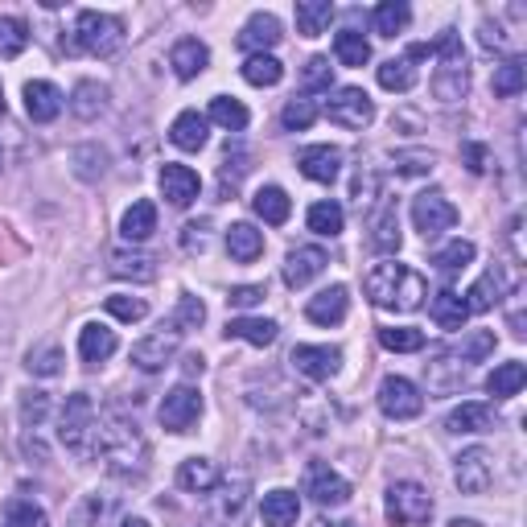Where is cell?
Listing matches in <instances>:
<instances>
[{
  "mask_svg": "<svg viewBox=\"0 0 527 527\" xmlns=\"http://www.w3.org/2000/svg\"><path fill=\"white\" fill-rule=\"evenodd\" d=\"M95 453L103 458V466H108L112 474H145L149 466V441L145 433L136 429V420L120 416V412H108L99 420V437H95Z\"/></svg>",
  "mask_w": 527,
  "mask_h": 527,
  "instance_id": "6da1fadb",
  "label": "cell"
},
{
  "mask_svg": "<svg viewBox=\"0 0 527 527\" xmlns=\"http://www.w3.org/2000/svg\"><path fill=\"white\" fill-rule=\"evenodd\" d=\"M363 289L367 297L379 305V309H396V313H412L420 309V301L429 297V285H425V276L388 260V264H375L363 280Z\"/></svg>",
  "mask_w": 527,
  "mask_h": 527,
  "instance_id": "7a4b0ae2",
  "label": "cell"
},
{
  "mask_svg": "<svg viewBox=\"0 0 527 527\" xmlns=\"http://www.w3.org/2000/svg\"><path fill=\"white\" fill-rule=\"evenodd\" d=\"M429 58H437V75H433V91L437 99L445 103H458L470 87V70H466V50H462V38L453 29H445L441 38L429 46Z\"/></svg>",
  "mask_w": 527,
  "mask_h": 527,
  "instance_id": "3957f363",
  "label": "cell"
},
{
  "mask_svg": "<svg viewBox=\"0 0 527 527\" xmlns=\"http://www.w3.org/2000/svg\"><path fill=\"white\" fill-rule=\"evenodd\" d=\"M95 437H99V412H95L91 396L87 392L66 396L62 416H58V441L70 453H79V458H91V453H95Z\"/></svg>",
  "mask_w": 527,
  "mask_h": 527,
  "instance_id": "277c9868",
  "label": "cell"
},
{
  "mask_svg": "<svg viewBox=\"0 0 527 527\" xmlns=\"http://www.w3.org/2000/svg\"><path fill=\"white\" fill-rule=\"evenodd\" d=\"M75 46L95 54V58H112L124 46V21L112 17V13L83 9L79 21H75Z\"/></svg>",
  "mask_w": 527,
  "mask_h": 527,
  "instance_id": "5b68a950",
  "label": "cell"
},
{
  "mask_svg": "<svg viewBox=\"0 0 527 527\" xmlns=\"http://www.w3.org/2000/svg\"><path fill=\"white\" fill-rule=\"evenodd\" d=\"M433 515V499L420 482H392L388 486V519L392 527H425Z\"/></svg>",
  "mask_w": 527,
  "mask_h": 527,
  "instance_id": "8992f818",
  "label": "cell"
},
{
  "mask_svg": "<svg viewBox=\"0 0 527 527\" xmlns=\"http://www.w3.org/2000/svg\"><path fill=\"white\" fill-rule=\"evenodd\" d=\"M412 223L425 239H437V235L458 227V206H453L445 194H416L412 198Z\"/></svg>",
  "mask_w": 527,
  "mask_h": 527,
  "instance_id": "52a82bcc",
  "label": "cell"
},
{
  "mask_svg": "<svg viewBox=\"0 0 527 527\" xmlns=\"http://www.w3.org/2000/svg\"><path fill=\"white\" fill-rule=\"evenodd\" d=\"M157 416H161V425H165L169 433H190V429L198 425V416H202V396H198V388H190V383H178L173 392H165Z\"/></svg>",
  "mask_w": 527,
  "mask_h": 527,
  "instance_id": "ba28073f",
  "label": "cell"
},
{
  "mask_svg": "<svg viewBox=\"0 0 527 527\" xmlns=\"http://www.w3.org/2000/svg\"><path fill=\"white\" fill-rule=\"evenodd\" d=\"M420 408H425V396H420L412 379L388 375L379 383V412L388 420H412V416H420Z\"/></svg>",
  "mask_w": 527,
  "mask_h": 527,
  "instance_id": "9c48e42d",
  "label": "cell"
},
{
  "mask_svg": "<svg viewBox=\"0 0 527 527\" xmlns=\"http://www.w3.org/2000/svg\"><path fill=\"white\" fill-rule=\"evenodd\" d=\"M326 112L338 128H367L375 120V103L363 87H338L326 103Z\"/></svg>",
  "mask_w": 527,
  "mask_h": 527,
  "instance_id": "30bf717a",
  "label": "cell"
},
{
  "mask_svg": "<svg viewBox=\"0 0 527 527\" xmlns=\"http://www.w3.org/2000/svg\"><path fill=\"white\" fill-rule=\"evenodd\" d=\"M178 338H182V330L178 326H161L157 334H149V338H140L136 346H132V363L140 367V371H165L169 363H173V355H178Z\"/></svg>",
  "mask_w": 527,
  "mask_h": 527,
  "instance_id": "8fae6325",
  "label": "cell"
},
{
  "mask_svg": "<svg viewBox=\"0 0 527 527\" xmlns=\"http://www.w3.org/2000/svg\"><path fill=\"white\" fill-rule=\"evenodd\" d=\"M305 495L318 507H342V503H350V482L338 470H330L326 462H309V470H305Z\"/></svg>",
  "mask_w": 527,
  "mask_h": 527,
  "instance_id": "7c38bea8",
  "label": "cell"
},
{
  "mask_svg": "<svg viewBox=\"0 0 527 527\" xmlns=\"http://www.w3.org/2000/svg\"><path fill=\"white\" fill-rule=\"evenodd\" d=\"M453 478H458L462 495H486L490 482H495V458H490L486 449H466L462 458H458V470H453Z\"/></svg>",
  "mask_w": 527,
  "mask_h": 527,
  "instance_id": "4fadbf2b",
  "label": "cell"
},
{
  "mask_svg": "<svg viewBox=\"0 0 527 527\" xmlns=\"http://www.w3.org/2000/svg\"><path fill=\"white\" fill-rule=\"evenodd\" d=\"M157 182H161V194H165L169 206H190V202L198 198V190H202L198 173H194L190 165H178V161H169V165L161 169Z\"/></svg>",
  "mask_w": 527,
  "mask_h": 527,
  "instance_id": "5bb4252c",
  "label": "cell"
},
{
  "mask_svg": "<svg viewBox=\"0 0 527 527\" xmlns=\"http://www.w3.org/2000/svg\"><path fill=\"white\" fill-rule=\"evenodd\" d=\"M293 367L309 379H334L338 367H342V350L338 346H297L293 350Z\"/></svg>",
  "mask_w": 527,
  "mask_h": 527,
  "instance_id": "9a60e30c",
  "label": "cell"
},
{
  "mask_svg": "<svg viewBox=\"0 0 527 527\" xmlns=\"http://www.w3.org/2000/svg\"><path fill=\"white\" fill-rule=\"evenodd\" d=\"M235 42H239V50H248V54H268L280 42V21L272 13H252L248 21H243Z\"/></svg>",
  "mask_w": 527,
  "mask_h": 527,
  "instance_id": "2e32d148",
  "label": "cell"
},
{
  "mask_svg": "<svg viewBox=\"0 0 527 527\" xmlns=\"http://www.w3.org/2000/svg\"><path fill=\"white\" fill-rule=\"evenodd\" d=\"M297 165H301V173H305L309 182L330 186L338 173H342V153H338L334 145H309V149H301Z\"/></svg>",
  "mask_w": 527,
  "mask_h": 527,
  "instance_id": "e0dca14e",
  "label": "cell"
},
{
  "mask_svg": "<svg viewBox=\"0 0 527 527\" xmlns=\"http://www.w3.org/2000/svg\"><path fill=\"white\" fill-rule=\"evenodd\" d=\"M346 309H350L346 285H330V289H322L318 297L305 301V318L318 322V326H338V322L346 318Z\"/></svg>",
  "mask_w": 527,
  "mask_h": 527,
  "instance_id": "ac0fdd59",
  "label": "cell"
},
{
  "mask_svg": "<svg viewBox=\"0 0 527 527\" xmlns=\"http://www.w3.org/2000/svg\"><path fill=\"white\" fill-rule=\"evenodd\" d=\"M62 103H66V95H62L54 83H46V79L25 83V112H29V120L50 124V120L62 112Z\"/></svg>",
  "mask_w": 527,
  "mask_h": 527,
  "instance_id": "d6986e66",
  "label": "cell"
},
{
  "mask_svg": "<svg viewBox=\"0 0 527 527\" xmlns=\"http://www.w3.org/2000/svg\"><path fill=\"white\" fill-rule=\"evenodd\" d=\"M169 66H173V75H178L182 83L198 79L202 70L210 66V50H206V42H198V38H182L178 46H173V54H169Z\"/></svg>",
  "mask_w": 527,
  "mask_h": 527,
  "instance_id": "ffe728a7",
  "label": "cell"
},
{
  "mask_svg": "<svg viewBox=\"0 0 527 527\" xmlns=\"http://www.w3.org/2000/svg\"><path fill=\"white\" fill-rule=\"evenodd\" d=\"M326 268V252L322 248H293L285 260V285L289 289H305L313 276H322Z\"/></svg>",
  "mask_w": 527,
  "mask_h": 527,
  "instance_id": "44dd1931",
  "label": "cell"
},
{
  "mask_svg": "<svg viewBox=\"0 0 527 527\" xmlns=\"http://www.w3.org/2000/svg\"><path fill=\"white\" fill-rule=\"evenodd\" d=\"M116 330H108V326H99V322H91V326H83L79 330V359L83 363H108L112 355H116Z\"/></svg>",
  "mask_w": 527,
  "mask_h": 527,
  "instance_id": "7402d4cb",
  "label": "cell"
},
{
  "mask_svg": "<svg viewBox=\"0 0 527 527\" xmlns=\"http://www.w3.org/2000/svg\"><path fill=\"white\" fill-rule=\"evenodd\" d=\"M371 248L392 256L400 252V215H396V202H383L371 219Z\"/></svg>",
  "mask_w": 527,
  "mask_h": 527,
  "instance_id": "603a6c76",
  "label": "cell"
},
{
  "mask_svg": "<svg viewBox=\"0 0 527 527\" xmlns=\"http://www.w3.org/2000/svg\"><path fill=\"white\" fill-rule=\"evenodd\" d=\"M206 128H210L206 116H198V112H182L178 120L169 124V140H173V145H178L182 153H198V149L206 145V136H210Z\"/></svg>",
  "mask_w": 527,
  "mask_h": 527,
  "instance_id": "cb8c5ba5",
  "label": "cell"
},
{
  "mask_svg": "<svg viewBox=\"0 0 527 527\" xmlns=\"http://www.w3.org/2000/svg\"><path fill=\"white\" fill-rule=\"evenodd\" d=\"M70 112H75L79 120H99L103 112H108V87L103 83H91V79H83L75 91H70Z\"/></svg>",
  "mask_w": 527,
  "mask_h": 527,
  "instance_id": "d4e9b609",
  "label": "cell"
},
{
  "mask_svg": "<svg viewBox=\"0 0 527 527\" xmlns=\"http://www.w3.org/2000/svg\"><path fill=\"white\" fill-rule=\"evenodd\" d=\"M445 429L449 433H490L495 429V408L490 404H462V408L449 412Z\"/></svg>",
  "mask_w": 527,
  "mask_h": 527,
  "instance_id": "484cf974",
  "label": "cell"
},
{
  "mask_svg": "<svg viewBox=\"0 0 527 527\" xmlns=\"http://www.w3.org/2000/svg\"><path fill=\"white\" fill-rule=\"evenodd\" d=\"M227 252L239 264L260 260L264 256V231H256L252 223H231V231H227Z\"/></svg>",
  "mask_w": 527,
  "mask_h": 527,
  "instance_id": "4316f807",
  "label": "cell"
},
{
  "mask_svg": "<svg viewBox=\"0 0 527 527\" xmlns=\"http://www.w3.org/2000/svg\"><path fill=\"white\" fill-rule=\"evenodd\" d=\"M260 515L268 527H293L297 515H301V499L293 490H268L264 503H260Z\"/></svg>",
  "mask_w": 527,
  "mask_h": 527,
  "instance_id": "83f0119b",
  "label": "cell"
},
{
  "mask_svg": "<svg viewBox=\"0 0 527 527\" xmlns=\"http://www.w3.org/2000/svg\"><path fill=\"white\" fill-rule=\"evenodd\" d=\"M153 231H157V206H153L149 198L132 202V206L124 210V219H120V235H124L128 243H140V239H149Z\"/></svg>",
  "mask_w": 527,
  "mask_h": 527,
  "instance_id": "f1b7e54d",
  "label": "cell"
},
{
  "mask_svg": "<svg viewBox=\"0 0 527 527\" xmlns=\"http://www.w3.org/2000/svg\"><path fill=\"white\" fill-rule=\"evenodd\" d=\"M334 21L330 0H297V33L301 38H322Z\"/></svg>",
  "mask_w": 527,
  "mask_h": 527,
  "instance_id": "f546056e",
  "label": "cell"
},
{
  "mask_svg": "<svg viewBox=\"0 0 527 527\" xmlns=\"http://www.w3.org/2000/svg\"><path fill=\"white\" fill-rule=\"evenodd\" d=\"M429 313H433V322L441 330H462L466 318H470V309L462 301V293H453V289H441L433 301H429Z\"/></svg>",
  "mask_w": 527,
  "mask_h": 527,
  "instance_id": "4dcf8cb0",
  "label": "cell"
},
{
  "mask_svg": "<svg viewBox=\"0 0 527 527\" xmlns=\"http://www.w3.org/2000/svg\"><path fill=\"white\" fill-rule=\"evenodd\" d=\"M252 210H256V215H260L264 223L280 227V223H289L293 202H289V194L280 190V186H260V190H256V198H252Z\"/></svg>",
  "mask_w": 527,
  "mask_h": 527,
  "instance_id": "1f68e13d",
  "label": "cell"
},
{
  "mask_svg": "<svg viewBox=\"0 0 527 527\" xmlns=\"http://www.w3.org/2000/svg\"><path fill=\"white\" fill-rule=\"evenodd\" d=\"M503 289H507V285H503V276H499L495 268H490L486 276H478V280H474L470 293H466L462 301H466V309H470V313H490V309H495V305L503 301Z\"/></svg>",
  "mask_w": 527,
  "mask_h": 527,
  "instance_id": "d6a6232c",
  "label": "cell"
},
{
  "mask_svg": "<svg viewBox=\"0 0 527 527\" xmlns=\"http://www.w3.org/2000/svg\"><path fill=\"white\" fill-rule=\"evenodd\" d=\"M112 276H120V280H153L157 276V260L149 256V252H128V248H120V252H112Z\"/></svg>",
  "mask_w": 527,
  "mask_h": 527,
  "instance_id": "836d02e7",
  "label": "cell"
},
{
  "mask_svg": "<svg viewBox=\"0 0 527 527\" xmlns=\"http://www.w3.org/2000/svg\"><path fill=\"white\" fill-rule=\"evenodd\" d=\"M178 486L190 490V495H206V490H215V486H219L215 462H206V458H186V462L178 466Z\"/></svg>",
  "mask_w": 527,
  "mask_h": 527,
  "instance_id": "e575fe53",
  "label": "cell"
},
{
  "mask_svg": "<svg viewBox=\"0 0 527 527\" xmlns=\"http://www.w3.org/2000/svg\"><path fill=\"white\" fill-rule=\"evenodd\" d=\"M280 334V326L272 318H231L227 322V338H239V342H252V346H272Z\"/></svg>",
  "mask_w": 527,
  "mask_h": 527,
  "instance_id": "d590c367",
  "label": "cell"
},
{
  "mask_svg": "<svg viewBox=\"0 0 527 527\" xmlns=\"http://www.w3.org/2000/svg\"><path fill=\"white\" fill-rule=\"evenodd\" d=\"M523 383H527V367L519 359H511V363H499L495 371L486 375V392L499 396V400H507V396H519L523 392Z\"/></svg>",
  "mask_w": 527,
  "mask_h": 527,
  "instance_id": "8d00e7d4",
  "label": "cell"
},
{
  "mask_svg": "<svg viewBox=\"0 0 527 527\" xmlns=\"http://www.w3.org/2000/svg\"><path fill=\"white\" fill-rule=\"evenodd\" d=\"M412 21V9L404 5V0H383V5L371 13V25L379 38H396V33H404Z\"/></svg>",
  "mask_w": 527,
  "mask_h": 527,
  "instance_id": "74e56055",
  "label": "cell"
},
{
  "mask_svg": "<svg viewBox=\"0 0 527 527\" xmlns=\"http://www.w3.org/2000/svg\"><path fill=\"white\" fill-rule=\"evenodd\" d=\"M206 120H215L219 128H227V132H243V128H248V108H243V103L239 99H231V95H215V99H210V116Z\"/></svg>",
  "mask_w": 527,
  "mask_h": 527,
  "instance_id": "f35d334b",
  "label": "cell"
},
{
  "mask_svg": "<svg viewBox=\"0 0 527 527\" xmlns=\"http://www.w3.org/2000/svg\"><path fill=\"white\" fill-rule=\"evenodd\" d=\"M334 54L342 66H367L371 62V42L363 38L359 29H342L334 38Z\"/></svg>",
  "mask_w": 527,
  "mask_h": 527,
  "instance_id": "ab89813d",
  "label": "cell"
},
{
  "mask_svg": "<svg viewBox=\"0 0 527 527\" xmlns=\"http://www.w3.org/2000/svg\"><path fill=\"white\" fill-rule=\"evenodd\" d=\"M379 87L383 91H412L416 87V66H412V58L404 54V58H388L379 66Z\"/></svg>",
  "mask_w": 527,
  "mask_h": 527,
  "instance_id": "60d3db41",
  "label": "cell"
},
{
  "mask_svg": "<svg viewBox=\"0 0 527 527\" xmlns=\"http://www.w3.org/2000/svg\"><path fill=\"white\" fill-rule=\"evenodd\" d=\"M243 79H248L252 87H276L280 79H285V66H280L272 54H252L248 62H243Z\"/></svg>",
  "mask_w": 527,
  "mask_h": 527,
  "instance_id": "b9f144b4",
  "label": "cell"
},
{
  "mask_svg": "<svg viewBox=\"0 0 527 527\" xmlns=\"http://www.w3.org/2000/svg\"><path fill=\"white\" fill-rule=\"evenodd\" d=\"M305 223H309V231H318V235H338L342 231V223H346V215H342V206L338 202H313L309 206V215H305Z\"/></svg>",
  "mask_w": 527,
  "mask_h": 527,
  "instance_id": "7bdbcfd3",
  "label": "cell"
},
{
  "mask_svg": "<svg viewBox=\"0 0 527 527\" xmlns=\"http://www.w3.org/2000/svg\"><path fill=\"white\" fill-rule=\"evenodd\" d=\"M470 260H474V243L470 239H453V243H445V248L433 256V264H437L441 276H458Z\"/></svg>",
  "mask_w": 527,
  "mask_h": 527,
  "instance_id": "ee69618b",
  "label": "cell"
},
{
  "mask_svg": "<svg viewBox=\"0 0 527 527\" xmlns=\"http://www.w3.org/2000/svg\"><path fill=\"white\" fill-rule=\"evenodd\" d=\"M313 120H318V103H313L309 95H293L285 103V112H280V124H285L289 132H305Z\"/></svg>",
  "mask_w": 527,
  "mask_h": 527,
  "instance_id": "f6af8a7d",
  "label": "cell"
},
{
  "mask_svg": "<svg viewBox=\"0 0 527 527\" xmlns=\"http://www.w3.org/2000/svg\"><path fill=\"white\" fill-rule=\"evenodd\" d=\"M383 350H396V355H416L425 350V334L412 330V326H392V330H379Z\"/></svg>",
  "mask_w": 527,
  "mask_h": 527,
  "instance_id": "bcb514c9",
  "label": "cell"
},
{
  "mask_svg": "<svg viewBox=\"0 0 527 527\" xmlns=\"http://www.w3.org/2000/svg\"><path fill=\"white\" fill-rule=\"evenodd\" d=\"M29 46V25L21 17H0V58H17Z\"/></svg>",
  "mask_w": 527,
  "mask_h": 527,
  "instance_id": "7dc6e473",
  "label": "cell"
},
{
  "mask_svg": "<svg viewBox=\"0 0 527 527\" xmlns=\"http://www.w3.org/2000/svg\"><path fill=\"white\" fill-rule=\"evenodd\" d=\"M523 83H527V66L519 58H507L503 66H495V95L511 99V95L523 91Z\"/></svg>",
  "mask_w": 527,
  "mask_h": 527,
  "instance_id": "c3c4849f",
  "label": "cell"
},
{
  "mask_svg": "<svg viewBox=\"0 0 527 527\" xmlns=\"http://www.w3.org/2000/svg\"><path fill=\"white\" fill-rule=\"evenodd\" d=\"M62 363H66V359H62V346H58V342L33 346V350H29V359H25V367H29L33 375H46V379H50V375H58V371H62Z\"/></svg>",
  "mask_w": 527,
  "mask_h": 527,
  "instance_id": "681fc988",
  "label": "cell"
},
{
  "mask_svg": "<svg viewBox=\"0 0 527 527\" xmlns=\"http://www.w3.org/2000/svg\"><path fill=\"white\" fill-rule=\"evenodd\" d=\"M0 527H50L46 511L38 503H25V499H13L9 511H5V523Z\"/></svg>",
  "mask_w": 527,
  "mask_h": 527,
  "instance_id": "f907efd6",
  "label": "cell"
},
{
  "mask_svg": "<svg viewBox=\"0 0 527 527\" xmlns=\"http://www.w3.org/2000/svg\"><path fill=\"white\" fill-rule=\"evenodd\" d=\"M330 79H334L330 58H309L305 70H301V87L305 91H330Z\"/></svg>",
  "mask_w": 527,
  "mask_h": 527,
  "instance_id": "816d5d0a",
  "label": "cell"
},
{
  "mask_svg": "<svg viewBox=\"0 0 527 527\" xmlns=\"http://www.w3.org/2000/svg\"><path fill=\"white\" fill-rule=\"evenodd\" d=\"M458 355H462V363H474V359L495 355V330H474V334L458 346Z\"/></svg>",
  "mask_w": 527,
  "mask_h": 527,
  "instance_id": "f5cc1de1",
  "label": "cell"
},
{
  "mask_svg": "<svg viewBox=\"0 0 527 527\" xmlns=\"http://www.w3.org/2000/svg\"><path fill=\"white\" fill-rule=\"evenodd\" d=\"M108 313L120 322H140L149 313V305L140 301V297H108Z\"/></svg>",
  "mask_w": 527,
  "mask_h": 527,
  "instance_id": "db71d44e",
  "label": "cell"
},
{
  "mask_svg": "<svg viewBox=\"0 0 527 527\" xmlns=\"http://www.w3.org/2000/svg\"><path fill=\"white\" fill-rule=\"evenodd\" d=\"M202 322H206V305H202L198 297H190V293H186V297H182V305H178V318H173V326L182 330V326H202Z\"/></svg>",
  "mask_w": 527,
  "mask_h": 527,
  "instance_id": "11a10c76",
  "label": "cell"
},
{
  "mask_svg": "<svg viewBox=\"0 0 527 527\" xmlns=\"http://www.w3.org/2000/svg\"><path fill=\"white\" fill-rule=\"evenodd\" d=\"M264 297H268L264 285H235L231 297H227V305H231V309H256Z\"/></svg>",
  "mask_w": 527,
  "mask_h": 527,
  "instance_id": "9f6ffc18",
  "label": "cell"
},
{
  "mask_svg": "<svg viewBox=\"0 0 527 527\" xmlns=\"http://www.w3.org/2000/svg\"><path fill=\"white\" fill-rule=\"evenodd\" d=\"M46 408H50L46 392H25V400H21V420H25V425H42Z\"/></svg>",
  "mask_w": 527,
  "mask_h": 527,
  "instance_id": "6f0895ef",
  "label": "cell"
},
{
  "mask_svg": "<svg viewBox=\"0 0 527 527\" xmlns=\"http://www.w3.org/2000/svg\"><path fill=\"white\" fill-rule=\"evenodd\" d=\"M400 173H433V153H400Z\"/></svg>",
  "mask_w": 527,
  "mask_h": 527,
  "instance_id": "680465c9",
  "label": "cell"
},
{
  "mask_svg": "<svg viewBox=\"0 0 527 527\" xmlns=\"http://www.w3.org/2000/svg\"><path fill=\"white\" fill-rule=\"evenodd\" d=\"M462 157H466V169H470V173H486V169H490V153H486V145H474V140H470V145L462 149Z\"/></svg>",
  "mask_w": 527,
  "mask_h": 527,
  "instance_id": "91938a15",
  "label": "cell"
},
{
  "mask_svg": "<svg viewBox=\"0 0 527 527\" xmlns=\"http://www.w3.org/2000/svg\"><path fill=\"white\" fill-rule=\"evenodd\" d=\"M182 248L186 252H202L206 248V223H186L182 227Z\"/></svg>",
  "mask_w": 527,
  "mask_h": 527,
  "instance_id": "94428289",
  "label": "cell"
},
{
  "mask_svg": "<svg viewBox=\"0 0 527 527\" xmlns=\"http://www.w3.org/2000/svg\"><path fill=\"white\" fill-rule=\"evenodd\" d=\"M309 527H359L355 519H313Z\"/></svg>",
  "mask_w": 527,
  "mask_h": 527,
  "instance_id": "6125c7cd",
  "label": "cell"
},
{
  "mask_svg": "<svg viewBox=\"0 0 527 527\" xmlns=\"http://www.w3.org/2000/svg\"><path fill=\"white\" fill-rule=\"evenodd\" d=\"M120 527H149V523H145V519H136V515H128V519H124Z\"/></svg>",
  "mask_w": 527,
  "mask_h": 527,
  "instance_id": "be15d7a7",
  "label": "cell"
},
{
  "mask_svg": "<svg viewBox=\"0 0 527 527\" xmlns=\"http://www.w3.org/2000/svg\"><path fill=\"white\" fill-rule=\"evenodd\" d=\"M0 112H5V87H0Z\"/></svg>",
  "mask_w": 527,
  "mask_h": 527,
  "instance_id": "e7e4bbea",
  "label": "cell"
}]
</instances>
